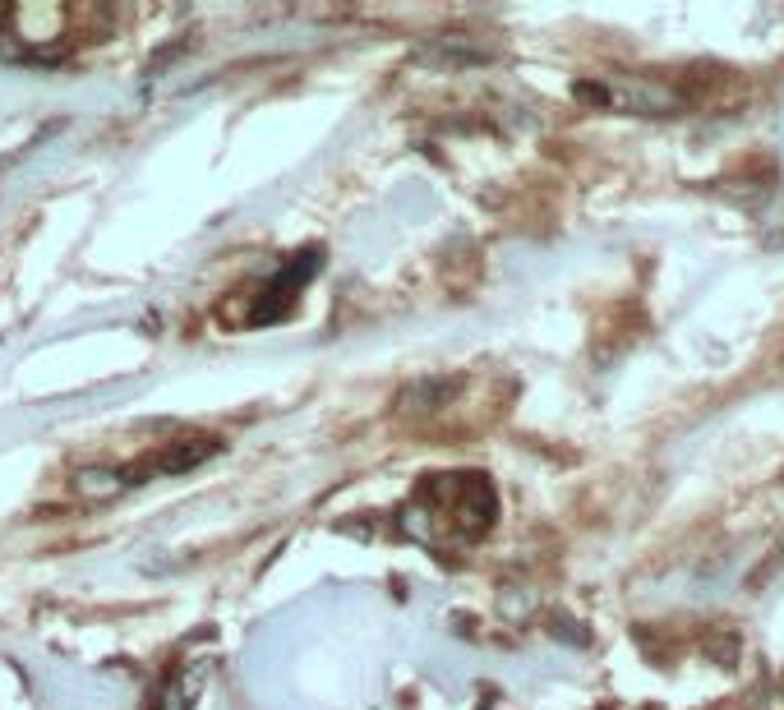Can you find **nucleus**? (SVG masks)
Returning <instances> with one entry per match:
<instances>
[{"instance_id": "obj_1", "label": "nucleus", "mask_w": 784, "mask_h": 710, "mask_svg": "<svg viewBox=\"0 0 784 710\" xmlns=\"http://www.w3.org/2000/svg\"><path fill=\"white\" fill-rule=\"evenodd\" d=\"M430 494L443 498V517L457 536L480 540L494 531V517H499V498H494V485L485 476H434Z\"/></svg>"}, {"instance_id": "obj_2", "label": "nucleus", "mask_w": 784, "mask_h": 710, "mask_svg": "<svg viewBox=\"0 0 784 710\" xmlns=\"http://www.w3.org/2000/svg\"><path fill=\"white\" fill-rule=\"evenodd\" d=\"M319 273V250H305V254H292L277 268V277L264 286V300H258V309L250 314L254 324H277L286 319V314L296 309V296L305 292V282Z\"/></svg>"}, {"instance_id": "obj_3", "label": "nucleus", "mask_w": 784, "mask_h": 710, "mask_svg": "<svg viewBox=\"0 0 784 710\" xmlns=\"http://www.w3.org/2000/svg\"><path fill=\"white\" fill-rule=\"evenodd\" d=\"M70 29V10L61 6H19V10H6V29H0V38H14L23 46H33L38 56L46 46H56Z\"/></svg>"}, {"instance_id": "obj_4", "label": "nucleus", "mask_w": 784, "mask_h": 710, "mask_svg": "<svg viewBox=\"0 0 784 710\" xmlns=\"http://www.w3.org/2000/svg\"><path fill=\"white\" fill-rule=\"evenodd\" d=\"M129 485H135V476L120 466H78L74 470V494L84 498V504H112Z\"/></svg>"}, {"instance_id": "obj_5", "label": "nucleus", "mask_w": 784, "mask_h": 710, "mask_svg": "<svg viewBox=\"0 0 784 710\" xmlns=\"http://www.w3.org/2000/svg\"><path fill=\"white\" fill-rule=\"evenodd\" d=\"M208 457H218V438H176L152 457V470H162V476H180V470L203 466Z\"/></svg>"}, {"instance_id": "obj_6", "label": "nucleus", "mask_w": 784, "mask_h": 710, "mask_svg": "<svg viewBox=\"0 0 784 710\" xmlns=\"http://www.w3.org/2000/svg\"><path fill=\"white\" fill-rule=\"evenodd\" d=\"M402 531L415 544H438V512L430 508V498H415V504L402 508Z\"/></svg>"}, {"instance_id": "obj_7", "label": "nucleus", "mask_w": 784, "mask_h": 710, "mask_svg": "<svg viewBox=\"0 0 784 710\" xmlns=\"http://www.w3.org/2000/svg\"><path fill=\"white\" fill-rule=\"evenodd\" d=\"M152 710H190V692H186V682L180 678H167L162 682V692H157Z\"/></svg>"}, {"instance_id": "obj_8", "label": "nucleus", "mask_w": 784, "mask_h": 710, "mask_svg": "<svg viewBox=\"0 0 784 710\" xmlns=\"http://www.w3.org/2000/svg\"><path fill=\"white\" fill-rule=\"evenodd\" d=\"M0 29H6V6H0Z\"/></svg>"}]
</instances>
